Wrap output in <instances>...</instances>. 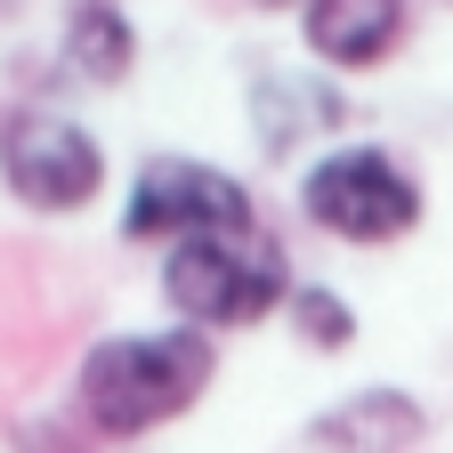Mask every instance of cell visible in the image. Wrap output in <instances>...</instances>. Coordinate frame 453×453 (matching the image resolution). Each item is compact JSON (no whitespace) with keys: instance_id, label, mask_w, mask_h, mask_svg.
Masks as SVG:
<instances>
[{"instance_id":"1","label":"cell","mask_w":453,"mask_h":453,"mask_svg":"<svg viewBox=\"0 0 453 453\" xmlns=\"http://www.w3.org/2000/svg\"><path fill=\"white\" fill-rule=\"evenodd\" d=\"M211 372H219V349L195 324H179V332H113L81 357L73 405L89 413L97 437H146L162 421H179L211 388Z\"/></svg>"},{"instance_id":"2","label":"cell","mask_w":453,"mask_h":453,"mask_svg":"<svg viewBox=\"0 0 453 453\" xmlns=\"http://www.w3.org/2000/svg\"><path fill=\"white\" fill-rule=\"evenodd\" d=\"M292 259L267 226H211V235H187L170 243L162 259V300L179 308V324L195 332H243V324H267L275 308H292Z\"/></svg>"},{"instance_id":"3","label":"cell","mask_w":453,"mask_h":453,"mask_svg":"<svg viewBox=\"0 0 453 453\" xmlns=\"http://www.w3.org/2000/svg\"><path fill=\"white\" fill-rule=\"evenodd\" d=\"M300 211L324 226V235L372 251V243H405L421 226V187H413V170L388 146H332V154L308 162Z\"/></svg>"},{"instance_id":"4","label":"cell","mask_w":453,"mask_h":453,"mask_svg":"<svg viewBox=\"0 0 453 453\" xmlns=\"http://www.w3.org/2000/svg\"><path fill=\"white\" fill-rule=\"evenodd\" d=\"M0 187H9L25 211L65 219L81 203H97L105 187V146L57 105H17L0 122Z\"/></svg>"},{"instance_id":"5","label":"cell","mask_w":453,"mask_h":453,"mask_svg":"<svg viewBox=\"0 0 453 453\" xmlns=\"http://www.w3.org/2000/svg\"><path fill=\"white\" fill-rule=\"evenodd\" d=\"M251 187L226 179L211 162H187V154H146L138 179H130V203H122V235L130 243H187V235H211V226H251Z\"/></svg>"},{"instance_id":"6","label":"cell","mask_w":453,"mask_h":453,"mask_svg":"<svg viewBox=\"0 0 453 453\" xmlns=\"http://www.w3.org/2000/svg\"><path fill=\"white\" fill-rule=\"evenodd\" d=\"M413 33V0H308V57L316 65H340V73H365L380 57H396Z\"/></svg>"},{"instance_id":"7","label":"cell","mask_w":453,"mask_h":453,"mask_svg":"<svg viewBox=\"0 0 453 453\" xmlns=\"http://www.w3.org/2000/svg\"><path fill=\"white\" fill-rule=\"evenodd\" d=\"M421 429H429V413L405 388H357V396H340V405L308 429V445L316 453H413Z\"/></svg>"},{"instance_id":"8","label":"cell","mask_w":453,"mask_h":453,"mask_svg":"<svg viewBox=\"0 0 453 453\" xmlns=\"http://www.w3.org/2000/svg\"><path fill=\"white\" fill-rule=\"evenodd\" d=\"M138 65V25L122 0H73V17H65V73L89 81V89H113V81H130Z\"/></svg>"},{"instance_id":"9","label":"cell","mask_w":453,"mask_h":453,"mask_svg":"<svg viewBox=\"0 0 453 453\" xmlns=\"http://www.w3.org/2000/svg\"><path fill=\"white\" fill-rule=\"evenodd\" d=\"M340 113H349V105H340L332 89H316V81H292V73L251 81V130H259L267 154H292L308 130H332Z\"/></svg>"},{"instance_id":"10","label":"cell","mask_w":453,"mask_h":453,"mask_svg":"<svg viewBox=\"0 0 453 453\" xmlns=\"http://www.w3.org/2000/svg\"><path fill=\"white\" fill-rule=\"evenodd\" d=\"M292 332L308 340V349H349V340H357V308L349 300H340L332 292V283H300V292H292Z\"/></svg>"},{"instance_id":"11","label":"cell","mask_w":453,"mask_h":453,"mask_svg":"<svg viewBox=\"0 0 453 453\" xmlns=\"http://www.w3.org/2000/svg\"><path fill=\"white\" fill-rule=\"evenodd\" d=\"M267 9H292V0H267ZM300 9H308V0H300Z\"/></svg>"},{"instance_id":"12","label":"cell","mask_w":453,"mask_h":453,"mask_svg":"<svg viewBox=\"0 0 453 453\" xmlns=\"http://www.w3.org/2000/svg\"><path fill=\"white\" fill-rule=\"evenodd\" d=\"M0 9H9V0H0Z\"/></svg>"}]
</instances>
